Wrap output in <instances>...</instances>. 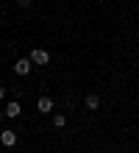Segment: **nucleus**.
Wrapping results in <instances>:
<instances>
[{
	"label": "nucleus",
	"mask_w": 139,
	"mask_h": 153,
	"mask_svg": "<svg viewBox=\"0 0 139 153\" xmlns=\"http://www.w3.org/2000/svg\"><path fill=\"white\" fill-rule=\"evenodd\" d=\"M28 59H31V64H36V67H45V64L50 61V53H48V50H42V48H33Z\"/></svg>",
	"instance_id": "nucleus-1"
},
{
	"label": "nucleus",
	"mask_w": 139,
	"mask_h": 153,
	"mask_svg": "<svg viewBox=\"0 0 139 153\" xmlns=\"http://www.w3.org/2000/svg\"><path fill=\"white\" fill-rule=\"evenodd\" d=\"M3 114H6V117H11V120H17V117L22 114V106H20V100H11V103H6Z\"/></svg>",
	"instance_id": "nucleus-2"
},
{
	"label": "nucleus",
	"mask_w": 139,
	"mask_h": 153,
	"mask_svg": "<svg viewBox=\"0 0 139 153\" xmlns=\"http://www.w3.org/2000/svg\"><path fill=\"white\" fill-rule=\"evenodd\" d=\"M31 59H17V64H14V73L17 75H28V73H31Z\"/></svg>",
	"instance_id": "nucleus-3"
},
{
	"label": "nucleus",
	"mask_w": 139,
	"mask_h": 153,
	"mask_svg": "<svg viewBox=\"0 0 139 153\" xmlns=\"http://www.w3.org/2000/svg\"><path fill=\"white\" fill-rule=\"evenodd\" d=\"M36 109H39V114H50L53 111V97H39V100H36Z\"/></svg>",
	"instance_id": "nucleus-4"
},
{
	"label": "nucleus",
	"mask_w": 139,
	"mask_h": 153,
	"mask_svg": "<svg viewBox=\"0 0 139 153\" xmlns=\"http://www.w3.org/2000/svg\"><path fill=\"white\" fill-rule=\"evenodd\" d=\"M0 142H3L6 148H14V145H17V134H14V131H8V128H6V131H0Z\"/></svg>",
	"instance_id": "nucleus-5"
},
{
	"label": "nucleus",
	"mask_w": 139,
	"mask_h": 153,
	"mask_svg": "<svg viewBox=\"0 0 139 153\" xmlns=\"http://www.w3.org/2000/svg\"><path fill=\"white\" fill-rule=\"evenodd\" d=\"M83 103H86L89 111H95V109H100V95H86V100H83Z\"/></svg>",
	"instance_id": "nucleus-6"
},
{
	"label": "nucleus",
	"mask_w": 139,
	"mask_h": 153,
	"mask_svg": "<svg viewBox=\"0 0 139 153\" xmlns=\"http://www.w3.org/2000/svg\"><path fill=\"white\" fill-rule=\"evenodd\" d=\"M64 125H67V114H53V128H64Z\"/></svg>",
	"instance_id": "nucleus-7"
},
{
	"label": "nucleus",
	"mask_w": 139,
	"mask_h": 153,
	"mask_svg": "<svg viewBox=\"0 0 139 153\" xmlns=\"http://www.w3.org/2000/svg\"><path fill=\"white\" fill-rule=\"evenodd\" d=\"M17 3H20L22 8H31V6H33V0H17Z\"/></svg>",
	"instance_id": "nucleus-8"
},
{
	"label": "nucleus",
	"mask_w": 139,
	"mask_h": 153,
	"mask_svg": "<svg viewBox=\"0 0 139 153\" xmlns=\"http://www.w3.org/2000/svg\"><path fill=\"white\" fill-rule=\"evenodd\" d=\"M3 97H6V89H3V86H0V100H3Z\"/></svg>",
	"instance_id": "nucleus-9"
},
{
	"label": "nucleus",
	"mask_w": 139,
	"mask_h": 153,
	"mask_svg": "<svg viewBox=\"0 0 139 153\" xmlns=\"http://www.w3.org/2000/svg\"><path fill=\"white\" fill-rule=\"evenodd\" d=\"M3 117H6V114H3V111H0V123H3Z\"/></svg>",
	"instance_id": "nucleus-10"
}]
</instances>
